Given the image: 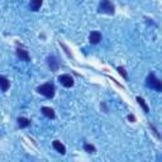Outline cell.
Returning <instances> with one entry per match:
<instances>
[{
  "label": "cell",
  "mask_w": 162,
  "mask_h": 162,
  "mask_svg": "<svg viewBox=\"0 0 162 162\" xmlns=\"http://www.w3.org/2000/svg\"><path fill=\"white\" fill-rule=\"evenodd\" d=\"M147 85L151 88V89H155L156 91H160V92H162V81H160L153 74H150L148 76H147Z\"/></svg>",
  "instance_id": "2"
},
{
  "label": "cell",
  "mask_w": 162,
  "mask_h": 162,
  "mask_svg": "<svg viewBox=\"0 0 162 162\" xmlns=\"http://www.w3.org/2000/svg\"><path fill=\"white\" fill-rule=\"evenodd\" d=\"M18 125L20 128H27V127L30 125V120L24 118V117H20V118H18Z\"/></svg>",
  "instance_id": "12"
},
{
  "label": "cell",
  "mask_w": 162,
  "mask_h": 162,
  "mask_svg": "<svg viewBox=\"0 0 162 162\" xmlns=\"http://www.w3.org/2000/svg\"><path fill=\"white\" fill-rule=\"evenodd\" d=\"M47 62H48V66L51 67L52 71H57L58 70V66H60V63L57 61V58L55 56H50L47 58Z\"/></svg>",
  "instance_id": "6"
},
{
  "label": "cell",
  "mask_w": 162,
  "mask_h": 162,
  "mask_svg": "<svg viewBox=\"0 0 162 162\" xmlns=\"http://www.w3.org/2000/svg\"><path fill=\"white\" fill-rule=\"evenodd\" d=\"M128 119L131 120L132 123H134V122H136V118H134V115H128Z\"/></svg>",
  "instance_id": "16"
},
{
  "label": "cell",
  "mask_w": 162,
  "mask_h": 162,
  "mask_svg": "<svg viewBox=\"0 0 162 162\" xmlns=\"http://www.w3.org/2000/svg\"><path fill=\"white\" fill-rule=\"evenodd\" d=\"M43 3V0H30V9L33 11H37Z\"/></svg>",
  "instance_id": "11"
},
{
  "label": "cell",
  "mask_w": 162,
  "mask_h": 162,
  "mask_svg": "<svg viewBox=\"0 0 162 162\" xmlns=\"http://www.w3.org/2000/svg\"><path fill=\"white\" fill-rule=\"evenodd\" d=\"M58 81H60V84L62 86H65V88L74 86V79L70 75H61V76H58Z\"/></svg>",
  "instance_id": "4"
},
{
  "label": "cell",
  "mask_w": 162,
  "mask_h": 162,
  "mask_svg": "<svg viewBox=\"0 0 162 162\" xmlns=\"http://www.w3.org/2000/svg\"><path fill=\"white\" fill-rule=\"evenodd\" d=\"M37 91H38L41 95L46 96V98H53V95H55V86H53V84H51V83H46V84L38 86Z\"/></svg>",
  "instance_id": "1"
},
{
  "label": "cell",
  "mask_w": 162,
  "mask_h": 162,
  "mask_svg": "<svg viewBox=\"0 0 162 162\" xmlns=\"http://www.w3.org/2000/svg\"><path fill=\"white\" fill-rule=\"evenodd\" d=\"M52 146H53V148H55L58 153H61V155H65V153H66V148H65V146H63L60 141H53Z\"/></svg>",
  "instance_id": "7"
},
{
  "label": "cell",
  "mask_w": 162,
  "mask_h": 162,
  "mask_svg": "<svg viewBox=\"0 0 162 162\" xmlns=\"http://www.w3.org/2000/svg\"><path fill=\"white\" fill-rule=\"evenodd\" d=\"M137 101H138V104H139V105H141V106L144 109V111H146V113H148V111H150V109H148L147 104H146V101H144V100L141 98V96H137Z\"/></svg>",
  "instance_id": "13"
},
{
  "label": "cell",
  "mask_w": 162,
  "mask_h": 162,
  "mask_svg": "<svg viewBox=\"0 0 162 162\" xmlns=\"http://www.w3.org/2000/svg\"><path fill=\"white\" fill-rule=\"evenodd\" d=\"M0 84H2V90H3V92H5V91L9 89V85H10L9 80H8L5 76H0Z\"/></svg>",
  "instance_id": "10"
},
{
  "label": "cell",
  "mask_w": 162,
  "mask_h": 162,
  "mask_svg": "<svg viewBox=\"0 0 162 162\" xmlns=\"http://www.w3.org/2000/svg\"><path fill=\"white\" fill-rule=\"evenodd\" d=\"M17 55H18V57H19L20 60H23V61H25V62H29V61H30V57H29L28 52H27L25 50H23V48H18V50H17Z\"/></svg>",
  "instance_id": "8"
},
{
  "label": "cell",
  "mask_w": 162,
  "mask_h": 162,
  "mask_svg": "<svg viewBox=\"0 0 162 162\" xmlns=\"http://www.w3.org/2000/svg\"><path fill=\"white\" fill-rule=\"evenodd\" d=\"M84 150H85L88 153H94V152L96 151L92 144H85V146H84Z\"/></svg>",
  "instance_id": "14"
},
{
  "label": "cell",
  "mask_w": 162,
  "mask_h": 162,
  "mask_svg": "<svg viewBox=\"0 0 162 162\" xmlns=\"http://www.w3.org/2000/svg\"><path fill=\"white\" fill-rule=\"evenodd\" d=\"M118 71H119V74H120L124 79H127V77H128V75H127V72H125V70H124L123 67H118Z\"/></svg>",
  "instance_id": "15"
},
{
  "label": "cell",
  "mask_w": 162,
  "mask_h": 162,
  "mask_svg": "<svg viewBox=\"0 0 162 162\" xmlns=\"http://www.w3.org/2000/svg\"><path fill=\"white\" fill-rule=\"evenodd\" d=\"M42 113H43V115L47 117V118H55V110L52 108H48V106H43L42 108Z\"/></svg>",
  "instance_id": "9"
},
{
  "label": "cell",
  "mask_w": 162,
  "mask_h": 162,
  "mask_svg": "<svg viewBox=\"0 0 162 162\" xmlns=\"http://www.w3.org/2000/svg\"><path fill=\"white\" fill-rule=\"evenodd\" d=\"M89 41H90L91 44H98V43L101 41V34H100V32H98V30L91 32L90 36H89Z\"/></svg>",
  "instance_id": "5"
},
{
  "label": "cell",
  "mask_w": 162,
  "mask_h": 162,
  "mask_svg": "<svg viewBox=\"0 0 162 162\" xmlns=\"http://www.w3.org/2000/svg\"><path fill=\"white\" fill-rule=\"evenodd\" d=\"M115 8L109 0H101L99 4V13H105V14H114Z\"/></svg>",
  "instance_id": "3"
}]
</instances>
